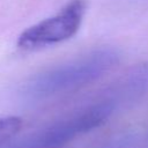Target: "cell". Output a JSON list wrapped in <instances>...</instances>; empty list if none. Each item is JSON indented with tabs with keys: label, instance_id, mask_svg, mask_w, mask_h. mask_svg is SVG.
<instances>
[{
	"label": "cell",
	"instance_id": "obj_1",
	"mask_svg": "<svg viewBox=\"0 0 148 148\" xmlns=\"http://www.w3.org/2000/svg\"><path fill=\"white\" fill-rule=\"evenodd\" d=\"M119 60L116 50H95L79 59L45 71L34 76L24 86L29 98H44L86 86L110 72Z\"/></svg>",
	"mask_w": 148,
	"mask_h": 148
},
{
	"label": "cell",
	"instance_id": "obj_2",
	"mask_svg": "<svg viewBox=\"0 0 148 148\" xmlns=\"http://www.w3.org/2000/svg\"><path fill=\"white\" fill-rule=\"evenodd\" d=\"M84 9L83 0L71 1L57 15L24 30L17 39V45L25 50H32L71 38L81 25Z\"/></svg>",
	"mask_w": 148,
	"mask_h": 148
},
{
	"label": "cell",
	"instance_id": "obj_3",
	"mask_svg": "<svg viewBox=\"0 0 148 148\" xmlns=\"http://www.w3.org/2000/svg\"><path fill=\"white\" fill-rule=\"evenodd\" d=\"M148 90V62L134 67L127 73L118 87L120 95L135 96Z\"/></svg>",
	"mask_w": 148,
	"mask_h": 148
},
{
	"label": "cell",
	"instance_id": "obj_4",
	"mask_svg": "<svg viewBox=\"0 0 148 148\" xmlns=\"http://www.w3.org/2000/svg\"><path fill=\"white\" fill-rule=\"evenodd\" d=\"M22 121L17 117L0 118V147L8 142L20 131Z\"/></svg>",
	"mask_w": 148,
	"mask_h": 148
},
{
	"label": "cell",
	"instance_id": "obj_5",
	"mask_svg": "<svg viewBox=\"0 0 148 148\" xmlns=\"http://www.w3.org/2000/svg\"><path fill=\"white\" fill-rule=\"evenodd\" d=\"M16 148H43V147H40V146H38L37 143H35V142L31 140V138H28V139H25L21 145H18Z\"/></svg>",
	"mask_w": 148,
	"mask_h": 148
}]
</instances>
